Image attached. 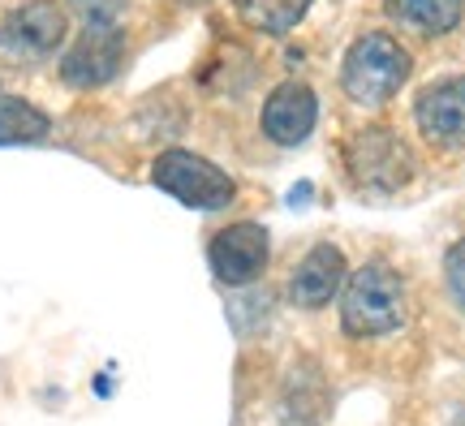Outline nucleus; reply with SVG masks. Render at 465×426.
<instances>
[{
  "label": "nucleus",
  "mask_w": 465,
  "mask_h": 426,
  "mask_svg": "<svg viewBox=\"0 0 465 426\" xmlns=\"http://www.w3.org/2000/svg\"><path fill=\"white\" fill-rule=\"evenodd\" d=\"M48 130L52 121L35 104L0 95V147H9V143H39V138H48Z\"/></svg>",
  "instance_id": "14"
},
{
  "label": "nucleus",
  "mask_w": 465,
  "mask_h": 426,
  "mask_svg": "<svg viewBox=\"0 0 465 426\" xmlns=\"http://www.w3.org/2000/svg\"><path fill=\"white\" fill-rule=\"evenodd\" d=\"M151 181L173 194L177 203L194 207V212H220L237 198V185L224 168H216L212 160H203L194 151H160L151 164Z\"/></svg>",
  "instance_id": "4"
},
{
  "label": "nucleus",
  "mask_w": 465,
  "mask_h": 426,
  "mask_svg": "<svg viewBox=\"0 0 465 426\" xmlns=\"http://www.w3.org/2000/svg\"><path fill=\"white\" fill-rule=\"evenodd\" d=\"M444 280H449V293L457 297V306H465V237L444 254Z\"/></svg>",
  "instance_id": "15"
},
{
  "label": "nucleus",
  "mask_w": 465,
  "mask_h": 426,
  "mask_svg": "<svg viewBox=\"0 0 465 426\" xmlns=\"http://www.w3.org/2000/svg\"><path fill=\"white\" fill-rule=\"evenodd\" d=\"M341 155L353 185L371 194H397L414 177V155L405 147V138L388 125H362L358 134H349Z\"/></svg>",
  "instance_id": "3"
},
{
  "label": "nucleus",
  "mask_w": 465,
  "mask_h": 426,
  "mask_svg": "<svg viewBox=\"0 0 465 426\" xmlns=\"http://www.w3.org/2000/svg\"><path fill=\"white\" fill-rule=\"evenodd\" d=\"M125 65V35L121 26H86L78 44L61 56V78L78 91L113 83Z\"/></svg>",
  "instance_id": "6"
},
{
  "label": "nucleus",
  "mask_w": 465,
  "mask_h": 426,
  "mask_svg": "<svg viewBox=\"0 0 465 426\" xmlns=\"http://www.w3.org/2000/svg\"><path fill=\"white\" fill-rule=\"evenodd\" d=\"M345 284V254L332 246V242H319V246L306 250V259L293 267L289 276V297L306 306V311H319L328 306Z\"/></svg>",
  "instance_id": "10"
},
{
  "label": "nucleus",
  "mask_w": 465,
  "mask_h": 426,
  "mask_svg": "<svg viewBox=\"0 0 465 426\" xmlns=\"http://www.w3.org/2000/svg\"><path fill=\"white\" fill-rule=\"evenodd\" d=\"M69 17L56 0H26L9 14H0V61L35 65L65 44Z\"/></svg>",
  "instance_id": "5"
},
{
  "label": "nucleus",
  "mask_w": 465,
  "mask_h": 426,
  "mask_svg": "<svg viewBox=\"0 0 465 426\" xmlns=\"http://www.w3.org/2000/svg\"><path fill=\"white\" fill-rule=\"evenodd\" d=\"M267 229L263 224H254V220H237L229 229H220L212 237V246H207V263H212V272L216 280L224 284H250V280L263 276L267 267Z\"/></svg>",
  "instance_id": "7"
},
{
  "label": "nucleus",
  "mask_w": 465,
  "mask_h": 426,
  "mask_svg": "<svg viewBox=\"0 0 465 426\" xmlns=\"http://www.w3.org/2000/svg\"><path fill=\"white\" fill-rule=\"evenodd\" d=\"M328 413V388L319 379L315 366H298L289 371V383H284L281 396V422L284 426H319Z\"/></svg>",
  "instance_id": "11"
},
{
  "label": "nucleus",
  "mask_w": 465,
  "mask_h": 426,
  "mask_svg": "<svg viewBox=\"0 0 465 426\" xmlns=\"http://www.w3.org/2000/svg\"><path fill=\"white\" fill-rule=\"evenodd\" d=\"M315 0H237V14L246 17L254 31L263 35H289L298 26L306 9H311Z\"/></svg>",
  "instance_id": "13"
},
{
  "label": "nucleus",
  "mask_w": 465,
  "mask_h": 426,
  "mask_svg": "<svg viewBox=\"0 0 465 426\" xmlns=\"http://www.w3.org/2000/svg\"><path fill=\"white\" fill-rule=\"evenodd\" d=\"M414 121L422 138L440 151L465 147V78H444L431 83L414 99Z\"/></svg>",
  "instance_id": "8"
},
{
  "label": "nucleus",
  "mask_w": 465,
  "mask_h": 426,
  "mask_svg": "<svg viewBox=\"0 0 465 426\" xmlns=\"http://www.w3.org/2000/svg\"><path fill=\"white\" fill-rule=\"evenodd\" d=\"M125 0H78L86 26H116V14H121Z\"/></svg>",
  "instance_id": "16"
},
{
  "label": "nucleus",
  "mask_w": 465,
  "mask_h": 426,
  "mask_svg": "<svg viewBox=\"0 0 465 426\" xmlns=\"http://www.w3.org/2000/svg\"><path fill=\"white\" fill-rule=\"evenodd\" d=\"M185 5H203V0H185Z\"/></svg>",
  "instance_id": "17"
},
{
  "label": "nucleus",
  "mask_w": 465,
  "mask_h": 426,
  "mask_svg": "<svg viewBox=\"0 0 465 426\" xmlns=\"http://www.w3.org/2000/svg\"><path fill=\"white\" fill-rule=\"evenodd\" d=\"M405 280L383 267V263H366L345 280L341 293V328L353 341H375V336H392L405 323Z\"/></svg>",
  "instance_id": "1"
},
{
  "label": "nucleus",
  "mask_w": 465,
  "mask_h": 426,
  "mask_svg": "<svg viewBox=\"0 0 465 426\" xmlns=\"http://www.w3.org/2000/svg\"><path fill=\"white\" fill-rule=\"evenodd\" d=\"M319 121V99L311 86L302 83H281L272 95H267L263 113H259V125L263 134L276 143V147H298L311 138Z\"/></svg>",
  "instance_id": "9"
},
{
  "label": "nucleus",
  "mask_w": 465,
  "mask_h": 426,
  "mask_svg": "<svg viewBox=\"0 0 465 426\" xmlns=\"http://www.w3.org/2000/svg\"><path fill=\"white\" fill-rule=\"evenodd\" d=\"M410 78V52L401 48L392 35L371 31L362 35L353 48L345 52V69H341V86L353 104L362 108H380L397 95Z\"/></svg>",
  "instance_id": "2"
},
{
  "label": "nucleus",
  "mask_w": 465,
  "mask_h": 426,
  "mask_svg": "<svg viewBox=\"0 0 465 426\" xmlns=\"http://www.w3.org/2000/svg\"><path fill=\"white\" fill-rule=\"evenodd\" d=\"M383 9L418 35H449L461 22L465 0H383Z\"/></svg>",
  "instance_id": "12"
}]
</instances>
